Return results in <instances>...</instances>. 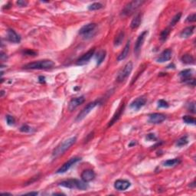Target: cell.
Listing matches in <instances>:
<instances>
[{"mask_svg": "<svg viewBox=\"0 0 196 196\" xmlns=\"http://www.w3.org/2000/svg\"><path fill=\"white\" fill-rule=\"evenodd\" d=\"M124 39V32H121L116 35V37L114 39V46L115 47H118L122 44V42Z\"/></svg>", "mask_w": 196, "mask_h": 196, "instance_id": "obj_25", "label": "cell"}, {"mask_svg": "<svg viewBox=\"0 0 196 196\" xmlns=\"http://www.w3.org/2000/svg\"><path fill=\"white\" fill-rule=\"evenodd\" d=\"M196 21V14L193 13V14H191L190 16H189L186 18V22H195Z\"/></svg>", "mask_w": 196, "mask_h": 196, "instance_id": "obj_37", "label": "cell"}, {"mask_svg": "<svg viewBox=\"0 0 196 196\" xmlns=\"http://www.w3.org/2000/svg\"><path fill=\"white\" fill-rule=\"evenodd\" d=\"M100 103V100H98L93 101V102L89 103V104H87L80 113H79L78 115H77V118H76V121H81L83 119H84L87 115L90 114L91 111L92 110L94 107H96Z\"/></svg>", "mask_w": 196, "mask_h": 196, "instance_id": "obj_6", "label": "cell"}, {"mask_svg": "<svg viewBox=\"0 0 196 196\" xmlns=\"http://www.w3.org/2000/svg\"><path fill=\"white\" fill-rule=\"evenodd\" d=\"M84 100H85V98H84V96L74 98V99H72L69 102L67 109H68L69 111H73L77 107V106H79L81 104H82L84 102Z\"/></svg>", "mask_w": 196, "mask_h": 196, "instance_id": "obj_13", "label": "cell"}, {"mask_svg": "<svg viewBox=\"0 0 196 196\" xmlns=\"http://www.w3.org/2000/svg\"><path fill=\"white\" fill-rule=\"evenodd\" d=\"M60 185L65 188L70 189H79V190H85L87 189V185L84 181H80L75 179H69L65 180L60 183Z\"/></svg>", "mask_w": 196, "mask_h": 196, "instance_id": "obj_3", "label": "cell"}, {"mask_svg": "<svg viewBox=\"0 0 196 196\" xmlns=\"http://www.w3.org/2000/svg\"><path fill=\"white\" fill-rule=\"evenodd\" d=\"M187 108L189 111L192 113V114H195V102H191L190 104H188Z\"/></svg>", "mask_w": 196, "mask_h": 196, "instance_id": "obj_36", "label": "cell"}, {"mask_svg": "<svg viewBox=\"0 0 196 196\" xmlns=\"http://www.w3.org/2000/svg\"><path fill=\"white\" fill-rule=\"evenodd\" d=\"M0 57H1V60H2V61H3V60H4V59L7 58V57H6V54L3 53L2 51L1 52V55H0Z\"/></svg>", "mask_w": 196, "mask_h": 196, "instance_id": "obj_40", "label": "cell"}, {"mask_svg": "<svg viewBox=\"0 0 196 196\" xmlns=\"http://www.w3.org/2000/svg\"><path fill=\"white\" fill-rule=\"evenodd\" d=\"M142 13H137L136 16H134V18H133V20L131 21L130 23V27L132 29H135V28H138L140 26V25L141 24L142 22Z\"/></svg>", "mask_w": 196, "mask_h": 196, "instance_id": "obj_19", "label": "cell"}, {"mask_svg": "<svg viewBox=\"0 0 196 196\" xmlns=\"http://www.w3.org/2000/svg\"><path fill=\"white\" fill-rule=\"evenodd\" d=\"M144 2H145L144 1H141V0H136V1L130 2L127 3V4L125 6V7L123 8L122 12H121V16L123 17L131 16V15L133 14V13H134Z\"/></svg>", "mask_w": 196, "mask_h": 196, "instance_id": "obj_4", "label": "cell"}, {"mask_svg": "<svg viewBox=\"0 0 196 196\" xmlns=\"http://www.w3.org/2000/svg\"><path fill=\"white\" fill-rule=\"evenodd\" d=\"M192 73H193V71L192 69H185V70L182 71L179 73V76L182 81L184 82H186L187 81L190 80L192 78Z\"/></svg>", "mask_w": 196, "mask_h": 196, "instance_id": "obj_20", "label": "cell"}, {"mask_svg": "<svg viewBox=\"0 0 196 196\" xmlns=\"http://www.w3.org/2000/svg\"><path fill=\"white\" fill-rule=\"evenodd\" d=\"M172 51L171 49H165L160 54L159 56L156 59V61L159 62V63H164L165 61H168L172 58Z\"/></svg>", "mask_w": 196, "mask_h": 196, "instance_id": "obj_15", "label": "cell"}, {"mask_svg": "<svg viewBox=\"0 0 196 196\" xmlns=\"http://www.w3.org/2000/svg\"><path fill=\"white\" fill-rule=\"evenodd\" d=\"M55 64L51 60H41L28 63L23 66L25 70H46L54 67Z\"/></svg>", "mask_w": 196, "mask_h": 196, "instance_id": "obj_1", "label": "cell"}, {"mask_svg": "<svg viewBox=\"0 0 196 196\" xmlns=\"http://www.w3.org/2000/svg\"><path fill=\"white\" fill-rule=\"evenodd\" d=\"M146 140H149V141H153V140H156V137H155V134L153 133H149L146 136Z\"/></svg>", "mask_w": 196, "mask_h": 196, "instance_id": "obj_38", "label": "cell"}, {"mask_svg": "<svg viewBox=\"0 0 196 196\" xmlns=\"http://www.w3.org/2000/svg\"><path fill=\"white\" fill-rule=\"evenodd\" d=\"M133 62L129 61L128 63H126L124 67L120 71V72L117 74V77H116V81L117 82H123L127 78L130 76V74H131L132 70H133Z\"/></svg>", "mask_w": 196, "mask_h": 196, "instance_id": "obj_5", "label": "cell"}, {"mask_svg": "<svg viewBox=\"0 0 196 196\" xmlns=\"http://www.w3.org/2000/svg\"><path fill=\"white\" fill-rule=\"evenodd\" d=\"M181 17H182V13H181V12L178 13V14L175 15V16L172 18V21H171V22H170V24H169L170 27L175 26V25H176L177 23L179 22Z\"/></svg>", "mask_w": 196, "mask_h": 196, "instance_id": "obj_30", "label": "cell"}, {"mask_svg": "<svg viewBox=\"0 0 196 196\" xmlns=\"http://www.w3.org/2000/svg\"><path fill=\"white\" fill-rule=\"evenodd\" d=\"M20 131L22 132V133H30V132L32 131V128L30 127L29 126H28V125H23V126H22L21 127H20Z\"/></svg>", "mask_w": 196, "mask_h": 196, "instance_id": "obj_35", "label": "cell"}, {"mask_svg": "<svg viewBox=\"0 0 196 196\" xmlns=\"http://www.w3.org/2000/svg\"><path fill=\"white\" fill-rule=\"evenodd\" d=\"M130 185V182L125 179H118L114 182V188L118 191L126 190Z\"/></svg>", "mask_w": 196, "mask_h": 196, "instance_id": "obj_14", "label": "cell"}, {"mask_svg": "<svg viewBox=\"0 0 196 196\" xmlns=\"http://www.w3.org/2000/svg\"><path fill=\"white\" fill-rule=\"evenodd\" d=\"M39 82L40 83H45V77H43V76H40L39 77Z\"/></svg>", "mask_w": 196, "mask_h": 196, "instance_id": "obj_41", "label": "cell"}, {"mask_svg": "<svg viewBox=\"0 0 196 196\" xmlns=\"http://www.w3.org/2000/svg\"><path fill=\"white\" fill-rule=\"evenodd\" d=\"M146 104V99L143 97H140L136 98V100L133 101L130 104V108L133 110L138 111L139 110L141 109L142 107H143Z\"/></svg>", "mask_w": 196, "mask_h": 196, "instance_id": "obj_11", "label": "cell"}, {"mask_svg": "<svg viewBox=\"0 0 196 196\" xmlns=\"http://www.w3.org/2000/svg\"><path fill=\"white\" fill-rule=\"evenodd\" d=\"M130 41L127 42V43H126V45H125L124 48L123 49V51L120 52V54L118 55L117 58H116L118 61H120L124 60V59L128 56L129 52H130Z\"/></svg>", "mask_w": 196, "mask_h": 196, "instance_id": "obj_18", "label": "cell"}, {"mask_svg": "<svg viewBox=\"0 0 196 196\" xmlns=\"http://www.w3.org/2000/svg\"><path fill=\"white\" fill-rule=\"evenodd\" d=\"M195 27L194 25L192 26H189L187 27V28H184L180 33V37L181 38H186L190 37L192 34L194 33V31H195Z\"/></svg>", "mask_w": 196, "mask_h": 196, "instance_id": "obj_21", "label": "cell"}, {"mask_svg": "<svg viewBox=\"0 0 196 196\" xmlns=\"http://www.w3.org/2000/svg\"><path fill=\"white\" fill-rule=\"evenodd\" d=\"M123 109H124V106H121L119 110H117V112L115 114V115L114 116V117L112 118V120H111L109 122V124H108V126H111L113 124H114L116 122V121L119 120V118L120 117L121 114H122V113L123 112Z\"/></svg>", "mask_w": 196, "mask_h": 196, "instance_id": "obj_23", "label": "cell"}, {"mask_svg": "<svg viewBox=\"0 0 196 196\" xmlns=\"http://www.w3.org/2000/svg\"><path fill=\"white\" fill-rule=\"evenodd\" d=\"M148 34V32L144 31L143 32H142L139 35V37L136 39V43H135V46H134V53L136 56H139L140 51H141V48L143 47V43H144L145 39L146 38V35Z\"/></svg>", "mask_w": 196, "mask_h": 196, "instance_id": "obj_8", "label": "cell"}, {"mask_svg": "<svg viewBox=\"0 0 196 196\" xmlns=\"http://www.w3.org/2000/svg\"><path fill=\"white\" fill-rule=\"evenodd\" d=\"M103 7H104V6H103L101 3L94 2V3H92V4H91L90 6H88V9L90 10V11H95V10L100 9V8H102Z\"/></svg>", "mask_w": 196, "mask_h": 196, "instance_id": "obj_28", "label": "cell"}, {"mask_svg": "<svg viewBox=\"0 0 196 196\" xmlns=\"http://www.w3.org/2000/svg\"><path fill=\"white\" fill-rule=\"evenodd\" d=\"M165 120V116L163 114L159 113H155L149 116V122L153 124H159L163 123Z\"/></svg>", "mask_w": 196, "mask_h": 196, "instance_id": "obj_12", "label": "cell"}, {"mask_svg": "<svg viewBox=\"0 0 196 196\" xmlns=\"http://www.w3.org/2000/svg\"><path fill=\"white\" fill-rule=\"evenodd\" d=\"M180 163V160L179 159L175 158V159H168L166 161H165L163 163L164 166L166 167H172V166H175L177 164H179Z\"/></svg>", "mask_w": 196, "mask_h": 196, "instance_id": "obj_26", "label": "cell"}, {"mask_svg": "<svg viewBox=\"0 0 196 196\" xmlns=\"http://www.w3.org/2000/svg\"><path fill=\"white\" fill-rule=\"evenodd\" d=\"M95 176H96L95 172L91 169H86L81 173L82 180L84 181V182H85L86 183L94 180Z\"/></svg>", "mask_w": 196, "mask_h": 196, "instance_id": "obj_16", "label": "cell"}, {"mask_svg": "<svg viewBox=\"0 0 196 196\" xmlns=\"http://www.w3.org/2000/svg\"><path fill=\"white\" fill-rule=\"evenodd\" d=\"M189 143V140H188V136H182L177 140L176 142V146L179 147L181 146H184Z\"/></svg>", "mask_w": 196, "mask_h": 196, "instance_id": "obj_27", "label": "cell"}, {"mask_svg": "<svg viewBox=\"0 0 196 196\" xmlns=\"http://www.w3.org/2000/svg\"><path fill=\"white\" fill-rule=\"evenodd\" d=\"M94 52H95V49L94 48L90 49L88 51L86 52V53L84 54L81 57H80L77 59V62H76V65H86V64L91 60V58L93 57V55H94Z\"/></svg>", "mask_w": 196, "mask_h": 196, "instance_id": "obj_10", "label": "cell"}, {"mask_svg": "<svg viewBox=\"0 0 196 196\" xmlns=\"http://www.w3.org/2000/svg\"><path fill=\"white\" fill-rule=\"evenodd\" d=\"M17 4L19 6H26L27 5H28V2L25 1H22V0H20V1L17 2Z\"/></svg>", "mask_w": 196, "mask_h": 196, "instance_id": "obj_39", "label": "cell"}, {"mask_svg": "<svg viewBox=\"0 0 196 196\" xmlns=\"http://www.w3.org/2000/svg\"><path fill=\"white\" fill-rule=\"evenodd\" d=\"M158 107L159 108H167L169 107V104L167 101L164 100H159L158 101Z\"/></svg>", "mask_w": 196, "mask_h": 196, "instance_id": "obj_33", "label": "cell"}, {"mask_svg": "<svg viewBox=\"0 0 196 196\" xmlns=\"http://www.w3.org/2000/svg\"><path fill=\"white\" fill-rule=\"evenodd\" d=\"M106 57V51L104 50H100L97 52L96 55V60H97V65H100Z\"/></svg>", "mask_w": 196, "mask_h": 196, "instance_id": "obj_24", "label": "cell"}, {"mask_svg": "<svg viewBox=\"0 0 196 196\" xmlns=\"http://www.w3.org/2000/svg\"><path fill=\"white\" fill-rule=\"evenodd\" d=\"M77 141V137L74 136V137H71L69 139L65 140L63 143H61L59 146H57L56 148L54 149L53 153H52V157L53 158H57V157L60 156L62 154H64L65 152L67 151L70 147L73 146L74 143Z\"/></svg>", "mask_w": 196, "mask_h": 196, "instance_id": "obj_2", "label": "cell"}, {"mask_svg": "<svg viewBox=\"0 0 196 196\" xmlns=\"http://www.w3.org/2000/svg\"><path fill=\"white\" fill-rule=\"evenodd\" d=\"M38 194V192H29V193H27L25 195H37Z\"/></svg>", "mask_w": 196, "mask_h": 196, "instance_id": "obj_42", "label": "cell"}, {"mask_svg": "<svg viewBox=\"0 0 196 196\" xmlns=\"http://www.w3.org/2000/svg\"><path fill=\"white\" fill-rule=\"evenodd\" d=\"M7 38L12 43H19L21 42V37L13 29H8L7 31Z\"/></svg>", "mask_w": 196, "mask_h": 196, "instance_id": "obj_17", "label": "cell"}, {"mask_svg": "<svg viewBox=\"0 0 196 196\" xmlns=\"http://www.w3.org/2000/svg\"><path fill=\"white\" fill-rule=\"evenodd\" d=\"M23 54L25 55H28V56H35L37 55V52L33 50H30V49H26L23 51Z\"/></svg>", "mask_w": 196, "mask_h": 196, "instance_id": "obj_34", "label": "cell"}, {"mask_svg": "<svg viewBox=\"0 0 196 196\" xmlns=\"http://www.w3.org/2000/svg\"><path fill=\"white\" fill-rule=\"evenodd\" d=\"M181 61H182V63L185 64V65H193V64H195V59H194L193 56L192 55H189V54H185V55H182V57H181Z\"/></svg>", "mask_w": 196, "mask_h": 196, "instance_id": "obj_22", "label": "cell"}, {"mask_svg": "<svg viewBox=\"0 0 196 196\" xmlns=\"http://www.w3.org/2000/svg\"><path fill=\"white\" fill-rule=\"evenodd\" d=\"M81 158L80 157H74V158H71V159H69L68 161L66 162V163L64 164L63 165H61L60 169H58L57 171V174H61V173H65V172H67L72 166L77 163V162L81 161Z\"/></svg>", "mask_w": 196, "mask_h": 196, "instance_id": "obj_9", "label": "cell"}, {"mask_svg": "<svg viewBox=\"0 0 196 196\" xmlns=\"http://www.w3.org/2000/svg\"><path fill=\"white\" fill-rule=\"evenodd\" d=\"M6 119V122H7V124L8 125V126H13V125H15V123H16V120H15V118L13 117L12 116L7 115Z\"/></svg>", "mask_w": 196, "mask_h": 196, "instance_id": "obj_32", "label": "cell"}, {"mask_svg": "<svg viewBox=\"0 0 196 196\" xmlns=\"http://www.w3.org/2000/svg\"><path fill=\"white\" fill-rule=\"evenodd\" d=\"M182 120H183V121L185 122V123H187V124H191V125H195V119L194 117H192V116H184L183 117H182Z\"/></svg>", "mask_w": 196, "mask_h": 196, "instance_id": "obj_29", "label": "cell"}, {"mask_svg": "<svg viewBox=\"0 0 196 196\" xmlns=\"http://www.w3.org/2000/svg\"><path fill=\"white\" fill-rule=\"evenodd\" d=\"M169 33H170V29L169 28H165V30H163V31L162 32L161 35H160V40H161L162 42L165 41V40L167 39V38H168Z\"/></svg>", "mask_w": 196, "mask_h": 196, "instance_id": "obj_31", "label": "cell"}, {"mask_svg": "<svg viewBox=\"0 0 196 196\" xmlns=\"http://www.w3.org/2000/svg\"><path fill=\"white\" fill-rule=\"evenodd\" d=\"M97 27L96 23H88V24L84 25L80 30H79V35H82L84 38H89L93 36V32H94L95 28Z\"/></svg>", "mask_w": 196, "mask_h": 196, "instance_id": "obj_7", "label": "cell"}]
</instances>
